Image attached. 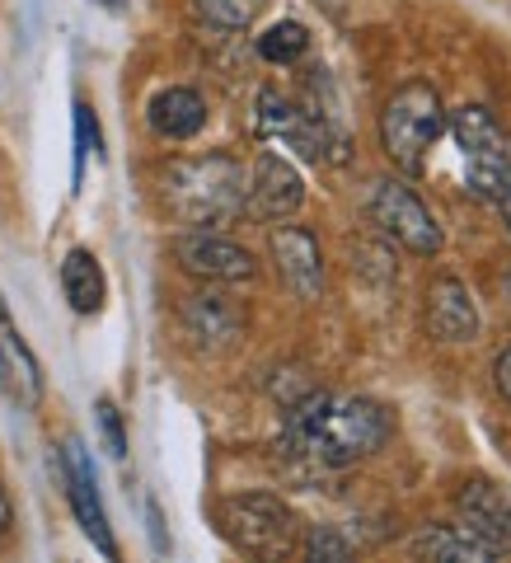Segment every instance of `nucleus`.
Masks as SVG:
<instances>
[{"mask_svg": "<svg viewBox=\"0 0 511 563\" xmlns=\"http://www.w3.org/2000/svg\"><path fill=\"white\" fill-rule=\"evenodd\" d=\"M95 418H99V432H103V446H109L113 461H127V428H122V413L113 399H99L95 404Z\"/></svg>", "mask_w": 511, "mask_h": 563, "instance_id": "4be33fe9", "label": "nucleus"}, {"mask_svg": "<svg viewBox=\"0 0 511 563\" xmlns=\"http://www.w3.org/2000/svg\"><path fill=\"white\" fill-rule=\"evenodd\" d=\"M502 287H507V296H511V273H507V282H502Z\"/></svg>", "mask_w": 511, "mask_h": 563, "instance_id": "bb28decb", "label": "nucleus"}, {"mask_svg": "<svg viewBox=\"0 0 511 563\" xmlns=\"http://www.w3.org/2000/svg\"><path fill=\"white\" fill-rule=\"evenodd\" d=\"M216 517L225 540L254 559H281L301 540V521H296V512L277 493H235V498L221 503Z\"/></svg>", "mask_w": 511, "mask_h": 563, "instance_id": "20e7f679", "label": "nucleus"}, {"mask_svg": "<svg viewBox=\"0 0 511 563\" xmlns=\"http://www.w3.org/2000/svg\"><path fill=\"white\" fill-rule=\"evenodd\" d=\"M258 132L273 136V141H287L314 165H343L347 161V136L333 128L324 113H310L301 109L296 99H287L281 90H263L258 95Z\"/></svg>", "mask_w": 511, "mask_h": 563, "instance_id": "423d86ee", "label": "nucleus"}, {"mask_svg": "<svg viewBox=\"0 0 511 563\" xmlns=\"http://www.w3.org/2000/svg\"><path fill=\"white\" fill-rule=\"evenodd\" d=\"M306 202V179L287 155L263 151L254 169H249V188H244V207L254 211L258 221H287L296 217Z\"/></svg>", "mask_w": 511, "mask_h": 563, "instance_id": "9d476101", "label": "nucleus"}, {"mask_svg": "<svg viewBox=\"0 0 511 563\" xmlns=\"http://www.w3.org/2000/svg\"><path fill=\"white\" fill-rule=\"evenodd\" d=\"M146 122L165 141H192L207 128V99L188 90V85H169V90H160L146 103Z\"/></svg>", "mask_w": 511, "mask_h": 563, "instance_id": "f3484780", "label": "nucleus"}, {"mask_svg": "<svg viewBox=\"0 0 511 563\" xmlns=\"http://www.w3.org/2000/svg\"><path fill=\"white\" fill-rule=\"evenodd\" d=\"M273 263H277V277L287 282L291 296L301 301H314L324 291V250L306 225H277L273 231Z\"/></svg>", "mask_w": 511, "mask_h": 563, "instance_id": "9b49d317", "label": "nucleus"}, {"mask_svg": "<svg viewBox=\"0 0 511 563\" xmlns=\"http://www.w3.org/2000/svg\"><path fill=\"white\" fill-rule=\"evenodd\" d=\"M427 329L442 343H469L479 333V306L460 277H436L427 287Z\"/></svg>", "mask_w": 511, "mask_h": 563, "instance_id": "ddd939ff", "label": "nucleus"}, {"mask_svg": "<svg viewBox=\"0 0 511 563\" xmlns=\"http://www.w3.org/2000/svg\"><path fill=\"white\" fill-rule=\"evenodd\" d=\"M0 390L10 399H20L24 409H33L43 399V366L33 357V347L24 343V333L14 324V314L5 310V301H0Z\"/></svg>", "mask_w": 511, "mask_h": 563, "instance_id": "f8f14e48", "label": "nucleus"}, {"mask_svg": "<svg viewBox=\"0 0 511 563\" xmlns=\"http://www.w3.org/2000/svg\"><path fill=\"white\" fill-rule=\"evenodd\" d=\"M99 151V122H95V109L90 103H76V169H70V188L80 192L85 184V161Z\"/></svg>", "mask_w": 511, "mask_h": 563, "instance_id": "412c9836", "label": "nucleus"}, {"mask_svg": "<svg viewBox=\"0 0 511 563\" xmlns=\"http://www.w3.org/2000/svg\"><path fill=\"white\" fill-rule=\"evenodd\" d=\"M465 526H474L484 540H492L502 554H511V493L498 488L492 479H465L455 493Z\"/></svg>", "mask_w": 511, "mask_h": 563, "instance_id": "4468645a", "label": "nucleus"}, {"mask_svg": "<svg viewBox=\"0 0 511 563\" xmlns=\"http://www.w3.org/2000/svg\"><path fill=\"white\" fill-rule=\"evenodd\" d=\"M395 422L390 409L366 395H324L310 390L306 399H296L287 409V451L306 455L310 465L324 470H347L376 455L390 442Z\"/></svg>", "mask_w": 511, "mask_h": 563, "instance_id": "f257e3e1", "label": "nucleus"}, {"mask_svg": "<svg viewBox=\"0 0 511 563\" xmlns=\"http://www.w3.org/2000/svg\"><path fill=\"white\" fill-rule=\"evenodd\" d=\"M62 484H66V498H70V512H76L85 540L95 544L103 559H118V536L109 526V512H103V498H99V479H95V461L85 442L66 437L62 442Z\"/></svg>", "mask_w": 511, "mask_h": 563, "instance_id": "6e6552de", "label": "nucleus"}, {"mask_svg": "<svg viewBox=\"0 0 511 563\" xmlns=\"http://www.w3.org/2000/svg\"><path fill=\"white\" fill-rule=\"evenodd\" d=\"M451 132H455V146H460V174H465V188L474 192L479 202H492L498 188L511 169V146L502 128L492 122L488 109L469 103V109H455L451 118Z\"/></svg>", "mask_w": 511, "mask_h": 563, "instance_id": "39448f33", "label": "nucleus"}, {"mask_svg": "<svg viewBox=\"0 0 511 563\" xmlns=\"http://www.w3.org/2000/svg\"><path fill=\"white\" fill-rule=\"evenodd\" d=\"M174 263H179L188 277L221 282V287H235V282L258 277V258L244 250V244L225 240L216 231H184L179 240H174Z\"/></svg>", "mask_w": 511, "mask_h": 563, "instance_id": "1a4fd4ad", "label": "nucleus"}, {"mask_svg": "<svg viewBox=\"0 0 511 563\" xmlns=\"http://www.w3.org/2000/svg\"><path fill=\"white\" fill-rule=\"evenodd\" d=\"M184 324L198 343L207 347H231L235 339H244V306L235 296H221V291H198L184 301Z\"/></svg>", "mask_w": 511, "mask_h": 563, "instance_id": "2eb2a0df", "label": "nucleus"}, {"mask_svg": "<svg viewBox=\"0 0 511 563\" xmlns=\"http://www.w3.org/2000/svg\"><path fill=\"white\" fill-rule=\"evenodd\" d=\"M492 385H498V395L507 399V409H511V347H502L498 362H492Z\"/></svg>", "mask_w": 511, "mask_h": 563, "instance_id": "b1692460", "label": "nucleus"}, {"mask_svg": "<svg viewBox=\"0 0 511 563\" xmlns=\"http://www.w3.org/2000/svg\"><path fill=\"white\" fill-rule=\"evenodd\" d=\"M306 52H310V29L296 20H281L258 38V57L273 66H291V62H301Z\"/></svg>", "mask_w": 511, "mask_h": 563, "instance_id": "6ab92c4d", "label": "nucleus"}, {"mask_svg": "<svg viewBox=\"0 0 511 563\" xmlns=\"http://www.w3.org/2000/svg\"><path fill=\"white\" fill-rule=\"evenodd\" d=\"M263 5H268V0H198V14L207 24L225 29V33H240V29H249L258 20Z\"/></svg>", "mask_w": 511, "mask_h": 563, "instance_id": "aec40b11", "label": "nucleus"}, {"mask_svg": "<svg viewBox=\"0 0 511 563\" xmlns=\"http://www.w3.org/2000/svg\"><path fill=\"white\" fill-rule=\"evenodd\" d=\"M366 217H371V225L380 235H390L395 244H403V250L418 254V258L442 254V244H446L442 225H436V217L422 207V198L409 184L380 179L371 188V202H366Z\"/></svg>", "mask_w": 511, "mask_h": 563, "instance_id": "0eeeda50", "label": "nucleus"}, {"mask_svg": "<svg viewBox=\"0 0 511 563\" xmlns=\"http://www.w3.org/2000/svg\"><path fill=\"white\" fill-rule=\"evenodd\" d=\"M446 132V103L427 80H409L390 95L380 113V146L399 174H422L427 151Z\"/></svg>", "mask_w": 511, "mask_h": 563, "instance_id": "7ed1b4c3", "label": "nucleus"}, {"mask_svg": "<svg viewBox=\"0 0 511 563\" xmlns=\"http://www.w3.org/2000/svg\"><path fill=\"white\" fill-rule=\"evenodd\" d=\"M498 211H502V225H507V235H511V169H507V179L498 188Z\"/></svg>", "mask_w": 511, "mask_h": 563, "instance_id": "393cba45", "label": "nucleus"}, {"mask_svg": "<svg viewBox=\"0 0 511 563\" xmlns=\"http://www.w3.org/2000/svg\"><path fill=\"white\" fill-rule=\"evenodd\" d=\"M10 526H14V512H10V498H5V488H0V540L10 536Z\"/></svg>", "mask_w": 511, "mask_h": 563, "instance_id": "a878e982", "label": "nucleus"}, {"mask_svg": "<svg viewBox=\"0 0 511 563\" xmlns=\"http://www.w3.org/2000/svg\"><path fill=\"white\" fill-rule=\"evenodd\" d=\"M244 165L225 151L211 155H188V161H169L160 174V192L165 207L179 225L192 231H216V225H231L244 211Z\"/></svg>", "mask_w": 511, "mask_h": 563, "instance_id": "f03ea898", "label": "nucleus"}, {"mask_svg": "<svg viewBox=\"0 0 511 563\" xmlns=\"http://www.w3.org/2000/svg\"><path fill=\"white\" fill-rule=\"evenodd\" d=\"M62 291L76 314H99L109 301V277H103V263L90 250H70L62 258Z\"/></svg>", "mask_w": 511, "mask_h": 563, "instance_id": "a211bd4d", "label": "nucleus"}, {"mask_svg": "<svg viewBox=\"0 0 511 563\" xmlns=\"http://www.w3.org/2000/svg\"><path fill=\"white\" fill-rule=\"evenodd\" d=\"M413 559H432V563H492L502 559V550L492 540H484L474 526H427L409 540Z\"/></svg>", "mask_w": 511, "mask_h": 563, "instance_id": "dca6fc26", "label": "nucleus"}, {"mask_svg": "<svg viewBox=\"0 0 511 563\" xmlns=\"http://www.w3.org/2000/svg\"><path fill=\"white\" fill-rule=\"evenodd\" d=\"M306 559H320V563H329V559H352V544L333 531V526H314V531L306 536Z\"/></svg>", "mask_w": 511, "mask_h": 563, "instance_id": "5701e85b", "label": "nucleus"}]
</instances>
